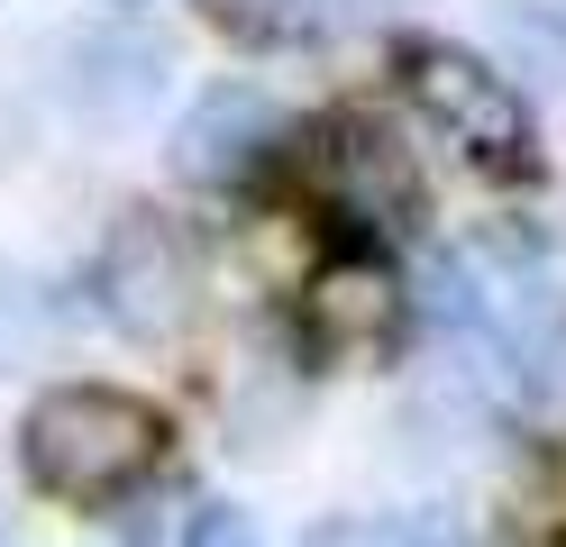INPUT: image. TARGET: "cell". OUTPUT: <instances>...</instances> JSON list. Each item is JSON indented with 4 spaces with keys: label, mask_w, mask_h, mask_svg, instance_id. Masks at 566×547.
Masks as SVG:
<instances>
[{
    "label": "cell",
    "mask_w": 566,
    "mask_h": 547,
    "mask_svg": "<svg viewBox=\"0 0 566 547\" xmlns=\"http://www.w3.org/2000/svg\"><path fill=\"white\" fill-rule=\"evenodd\" d=\"M174 456V420L128 383H46L19 420V465L28 484L64 511H111L147 493Z\"/></svg>",
    "instance_id": "obj_1"
},
{
    "label": "cell",
    "mask_w": 566,
    "mask_h": 547,
    "mask_svg": "<svg viewBox=\"0 0 566 547\" xmlns=\"http://www.w3.org/2000/svg\"><path fill=\"white\" fill-rule=\"evenodd\" d=\"M394 73H402V101H411L475 173H493V182H530V173H539L530 101H521V83H512L493 55L448 46V36H402V46H394Z\"/></svg>",
    "instance_id": "obj_2"
},
{
    "label": "cell",
    "mask_w": 566,
    "mask_h": 547,
    "mask_svg": "<svg viewBox=\"0 0 566 547\" xmlns=\"http://www.w3.org/2000/svg\"><path fill=\"white\" fill-rule=\"evenodd\" d=\"M293 156H302V192L329 219L366 229V246H375V229L411 238L420 219H430V182H420L411 146L394 137V119H375V109H329V119H311L293 137Z\"/></svg>",
    "instance_id": "obj_3"
},
{
    "label": "cell",
    "mask_w": 566,
    "mask_h": 547,
    "mask_svg": "<svg viewBox=\"0 0 566 547\" xmlns=\"http://www.w3.org/2000/svg\"><path fill=\"white\" fill-rule=\"evenodd\" d=\"M83 283H92V311L111 319L119 338L156 347V338H174V328L201 311V246H192V229L174 210L128 201L111 229H101Z\"/></svg>",
    "instance_id": "obj_4"
},
{
    "label": "cell",
    "mask_w": 566,
    "mask_h": 547,
    "mask_svg": "<svg viewBox=\"0 0 566 547\" xmlns=\"http://www.w3.org/2000/svg\"><path fill=\"white\" fill-rule=\"evenodd\" d=\"M274 165H293V119L256 83H210L174 119V173L201 192H256Z\"/></svg>",
    "instance_id": "obj_5"
},
{
    "label": "cell",
    "mask_w": 566,
    "mask_h": 547,
    "mask_svg": "<svg viewBox=\"0 0 566 547\" xmlns=\"http://www.w3.org/2000/svg\"><path fill=\"white\" fill-rule=\"evenodd\" d=\"M402 319H411V292L384 265V246H329L293 292V328L321 356H366V347L394 338Z\"/></svg>",
    "instance_id": "obj_6"
},
{
    "label": "cell",
    "mask_w": 566,
    "mask_h": 547,
    "mask_svg": "<svg viewBox=\"0 0 566 547\" xmlns=\"http://www.w3.org/2000/svg\"><path fill=\"white\" fill-rule=\"evenodd\" d=\"M165 83V46L147 28H83L74 46H64V101L83 109V119H137V109L156 101Z\"/></svg>",
    "instance_id": "obj_7"
},
{
    "label": "cell",
    "mask_w": 566,
    "mask_h": 547,
    "mask_svg": "<svg viewBox=\"0 0 566 547\" xmlns=\"http://www.w3.org/2000/svg\"><path fill=\"white\" fill-rule=\"evenodd\" d=\"M201 19L220 28L229 46L293 55V46H321L329 36V0H201Z\"/></svg>",
    "instance_id": "obj_8"
},
{
    "label": "cell",
    "mask_w": 566,
    "mask_h": 547,
    "mask_svg": "<svg viewBox=\"0 0 566 547\" xmlns=\"http://www.w3.org/2000/svg\"><path fill=\"white\" fill-rule=\"evenodd\" d=\"M302 547H457L439 520H411V511H329Z\"/></svg>",
    "instance_id": "obj_9"
},
{
    "label": "cell",
    "mask_w": 566,
    "mask_h": 547,
    "mask_svg": "<svg viewBox=\"0 0 566 547\" xmlns=\"http://www.w3.org/2000/svg\"><path fill=\"white\" fill-rule=\"evenodd\" d=\"M38 338H46V292H38V274H19L0 255V375L38 356Z\"/></svg>",
    "instance_id": "obj_10"
},
{
    "label": "cell",
    "mask_w": 566,
    "mask_h": 547,
    "mask_svg": "<svg viewBox=\"0 0 566 547\" xmlns=\"http://www.w3.org/2000/svg\"><path fill=\"white\" fill-rule=\"evenodd\" d=\"M184 547H265V529L247 520L238 502H201V511H192V529H184Z\"/></svg>",
    "instance_id": "obj_11"
},
{
    "label": "cell",
    "mask_w": 566,
    "mask_h": 547,
    "mask_svg": "<svg viewBox=\"0 0 566 547\" xmlns=\"http://www.w3.org/2000/svg\"><path fill=\"white\" fill-rule=\"evenodd\" d=\"M548 474H557V502H566V448H557V465H548Z\"/></svg>",
    "instance_id": "obj_12"
},
{
    "label": "cell",
    "mask_w": 566,
    "mask_h": 547,
    "mask_svg": "<svg viewBox=\"0 0 566 547\" xmlns=\"http://www.w3.org/2000/svg\"><path fill=\"white\" fill-rule=\"evenodd\" d=\"M375 10H411V0H375Z\"/></svg>",
    "instance_id": "obj_13"
},
{
    "label": "cell",
    "mask_w": 566,
    "mask_h": 547,
    "mask_svg": "<svg viewBox=\"0 0 566 547\" xmlns=\"http://www.w3.org/2000/svg\"><path fill=\"white\" fill-rule=\"evenodd\" d=\"M548 547H566V529H557V538H548Z\"/></svg>",
    "instance_id": "obj_14"
}]
</instances>
